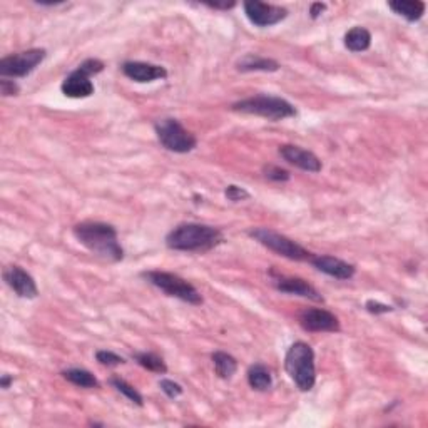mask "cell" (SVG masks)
I'll list each match as a JSON object with an SVG mask.
<instances>
[{"instance_id": "cell-7", "label": "cell", "mask_w": 428, "mask_h": 428, "mask_svg": "<svg viewBox=\"0 0 428 428\" xmlns=\"http://www.w3.org/2000/svg\"><path fill=\"white\" fill-rule=\"evenodd\" d=\"M104 71V62L99 59H87L81 64L76 71H72L64 79L61 91L66 98L71 99H86L94 94V82L91 81L92 76Z\"/></svg>"}, {"instance_id": "cell-18", "label": "cell", "mask_w": 428, "mask_h": 428, "mask_svg": "<svg viewBox=\"0 0 428 428\" xmlns=\"http://www.w3.org/2000/svg\"><path fill=\"white\" fill-rule=\"evenodd\" d=\"M388 7L395 13L407 18L408 22L420 21L425 13V2L422 0H398V2H390Z\"/></svg>"}, {"instance_id": "cell-30", "label": "cell", "mask_w": 428, "mask_h": 428, "mask_svg": "<svg viewBox=\"0 0 428 428\" xmlns=\"http://www.w3.org/2000/svg\"><path fill=\"white\" fill-rule=\"evenodd\" d=\"M366 311L371 313V315H383V313H390L393 311L392 306L385 305V303H380V301H375V300H368L366 301Z\"/></svg>"}, {"instance_id": "cell-3", "label": "cell", "mask_w": 428, "mask_h": 428, "mask_svg": "<svg viewBox=\"0 0 428 428\" xmlns=\"http://www.w3.org/2000/svg\"><path fill=\"white\" fill-rule=\"evenodd\" d=\"M284 370L301 392H310L316 383L315 352L305 342H296L288 348L284 357Z\"/></svg>"}, {"instance_id": "cell-22", "label": "cell", "mask_w": 428, "mask_h": 428, "mask_svg": "<svg viewBox=\"0 0 428 428\" xmlns=\"http://www.w3.org/2000/svg\"><path fill=\"white\" fill-rule=\"evenodd\" d=\"M62 376L72 385L81 386V388H99V380L84 368H69L62 371Z\"/></svg>"}, {"instance_id": "cell-23", "label": "cell", "mask_w": 428, "mask_h": 428, "mask_svg": "<svg viewBox=\"0 0 428 428\" xmlns=\"http://www.w3.org/2000/svg\"><path fill=\"white\" fill-rule=\"evenodd\" d=\"M132 358H134L137 365H141L142 368H146L147 371H153V374L158 375H164L168 371V366L163 358L156 353L151 352H139V353H132Z\"/></svg>"}, {"instance_id": "cell-2", "label": "cell", "mask_w": 428, "mask_h": 428, "mask_svg": "<svg viewBox=\"0 0 428 428\" xmlns=\"http://www.w3.org/2000/svg\"><path fill=\"white\" fill-rule=\"evenodd\" d=\"M224 241L221 229L208 226V224L183 223L169 231L166 236V245L173 251L204 253L219 246Z\"/></svg>"}, {"instance_id": "cell-27", "label": "cell", "mask_w": 428, "mask_h": 428, "mask_svg": "<svg viewBox=\"0 0 428 428\" xmlns=\"http://www.w3.org/2000/svg\"><path fill=\"white\" fill-rule=\"evenodd\" d=\"M159 388L163 390L166 397H169V398L181 397L183 392H184L181 385L176 383V381H173V380H168V378H164V380L159 381Z\"/></svg>"}, {"instance_id": "cell-8", "label": "cell", "mask_w": 428, "mask_h": 428, "mask_svg": "<svg viewBox=\"0 0 428 428\" xmlns=\"http://www.w3.org/2000/svg\"><path fill=\"white\" fill-rule=\"evenodd\" d=\"M250 236L255 239V241L263 245L265 248H268L270 251L276 253V255L288 258V260L293 261H310L313 258V253L305 250L301 245H298L296 241L289 239L284 234H279L273 231V229L268 228H255L251 229Z\"/></svg>"}, {"instance_id": "cell-20", "label": "cell", "mask_w": 428, "mask_h": 428, "mask_svg": "<svg viewBox=\"0 0 428 428\" xmlns=\"http://www.w3.org/2000/svg\"><path fill=\"white\" fill-rule=\"evenodd\" d=\"M248 383L256 392H268L271 386H273V376H271L268 366L261 365V363L250 366V370H248Z\"/></svg>"}, {"instance_id": "cell-31", "label": "cell", "mask_w": 428, "mask_h": 428, "mask_svg": "<svg viewBox=\"0 0 428 428\" xmlns=\"http://www.w3.org/2000/svg\"><path fill=\"white\" fill-rule=\"evenodd\" d=\"M325 11H326V4L315 2V4H311V7H310V16H311V18H318Z\"/></svg>"}, {"instance_id": "cell-25", "label": "cell", "mask_w": 428, "mask_h": 428, "mask_svg": "<svg viewBox=\"0 0 428 428\" xmlns=\"http://www.w3.org/2000/svg\"><path fill=\"white\" fill-rule=\"evenodd\" d=\"M96 360H98L103 366H119L122 363H126L122 357H119L117 353L110 352V349H99L96 353Z\"/></svg>"}, {"instance_id": "cell-15", "label": "cell", "mask_w": 428, "mask_h": 428, "mask_svg": "<svg viewBox=\"0 0 428 428\" xmlns=\"http://www.w3.org/2000/svg\"><path fill=\"white\" fill-rule=\"evenodd\" d=\"M273 283H274V288L282 293L296 294V296L308 298V300L316 301V303L325 301L318 289H316L315 287H311L310 283L305 282V279H301V278H293V276H278Z\"/></svg>"}, {"instance_id": "cell-24", "label": "cell", "mask_w": 428, "mask_h": 428, "mask_svg": "<svg viewBox=\"0 0 428 428\" xmlns=\"http://www.w3.org/2000/svg\"><path fill=\"white\" fill-rule=\"evenodd\" d=\"M109 383L112 385L119 393L124 395L127 400H131L134 405H137V407H142V405H144V398H142V395L137 392V390L131 383H127L126 380L119 378V376H112V378L109 380Z\"/></svg>"}, {"instance_id": "cell-29", "label": "cell", "mask_w": 428, "mask_h": 428, "mask_svg": "<svg viewBox=\"0 0 428 428\" xmlns=\"http://www.w3.org/2000/svg\"><path fill=\"white\" fill-rule=\"evenodd\" d=\"M18 92H21V87H18L16 81H8L6 77H2V81H0V94H2L4 98L17 96Z\"/></svg>"}, {"instance_id": "cell-21", "label": "cell", "mask_w": 428, "mask_h": 428, "mask_svg": "<svg viewBox=\"0 0 428 428\" xmlns=\"http://www.w3.org/2000/svg\"><path fill=\"white\" fill-rule=\"evenodd\" d=\"M213 365L214 371L219 378L231 380L233 375L238 371V362L236 358L229 355L226 352H214L213 353Z\"/></svg>"}, {"instance_id": "cell-4", "label": "cell", "mask_w": 428, "mask_h": 428, "mask_svg": "<svg viewBox=\"0 0 428 428\" xmlns=\"http://www.w3.org/2000/svg\"><path fill=\"white\" fill-rule=\"evenodd\" d=\"M234 112L250 114L268 119V121H283V119L296 116V109L287 99L276 96H253V98L238 100L231 105Z\"/></svg>"}, {"instance_id": "cell-19", "label": "cell", "mask_w": 428, "mask_h": 428, "mask_svg": "<svg viewBox=\"0 0 428 428\" xmlns=\"http://www.w3.org/2000/svg\"><path fill=\"white\" fill-rule=\"evenodd\" d=\"M371 45V34L365 27H353L345 35V47L352 52H365Z\"/></svg>"}, {"instance_id": "cell-28", "label": "cell", "mask_w": 428, "mask_h": 428, "mask_svg": "<svg viewBox=\"0 0 428 428\" xmlns=\"http://www.w3.org/2000/svg\"><path fill=\"white\" fill-rule=\"evenodd\" d=\"M224 196H226L229 201L239 202V201L250 199L251 195L245 190V187H239L236 184H229V186H226V190H224Z\"/></svg>"}, {"instance_id": "cell-5", "label": "cell", "mask_w": 428, "mask_h": 428, "mask_svg": "<svg viewBox=\"0 0 428 428\" xmlns=\"http://www.w3.org/2000/svg\"><path fill=\"white\" fill-rule=\"evenodd\" d=\"M142 278H146L153 287L161 289L168 296L178 298V300L195 306H199L202 303L201 293L181 276L168 273V271H144Z\"/></svg>"}, {"instance_id": "cell-6", "label": "cell", "mask_w": 428, "mask_h": 428, "mask_svg": "<svg viewBox=\"0 0 428 428\" xmlns=\"http://www.w3.org/2000/svg\"><path fill=\"white\" fill-rule=\"evenodd\" d=\"M156 136L164 149L171 151V153L186 154L191 153L197 146L196 136L191 131H187L178 119L166 117L161 119L154 124Z\"/></svg>"}, {"instance_id": "cell-26", "label": "cell", "mask_w": 428, "mask_h": 428, "mask_svg": "<svg viewBox=\"0 0 428 428\" xmlns=\"http://www.w3.org/2000/svg\"><path fill=\"white\" fill-rule=\"evenodd\" d=\"M265 171V176L270 179V181H276V183H287L289 181V173L287 171V169H282L278 168V166H266V168L263 169Z\"/></svg>"}, {"instance_id": "cell-33", "label": "cell", "mask_w": 428, "mask_h": 428, "mask_svg": "<svg viewBox=\"0 0 428 428\" xmlns=\"http://www.w3.org/2000/svg\"><path fill=\"white\" fill-rule=\"evenodd\" d=\"M12 383H13V376L12 375H2V378H0V386H2L4 390H7Z\"/></svg>"}, {"instance_id": "cell-1", "label": "cell", "mask_w": 428, "mask_h": 428, "mask_svg": "<svg viewBox=\"0 0 428 428\" xmlns=\"http://www.w3.org/2000/svg\"><path fill=\"white\" fill-rule=\"evenodd\" d=\"M72 233L82 246L105 261L117 263L124 258V250L112 224L100 221H82L74 226Z\"/></svg>"}, {"instance_id": "cell-32", "label": "cell", "mask_w": 428, "mask_h": 428, "mask_svg": "<svg viewBox=\"0 0 428 428\" xmlns=\"http://www.w3.org/2000/svg\"><path fill=\"white\" fill-rule=\"evenodd\" d=\"M204 6L209 8H221V11H228V8L236 7V2H206Z\"/></svg>"}, {"instance_id": "cell-16", "label": "cell", "mask_w": 428, "mask_h": 428, "mask_svg": "<svg viewBox=\"0 0 428 428\" xmlns=\"http://www.w3.org/2000/svg\"><path fill=\"white\" fill-rule=\"evenodd\" d=\"M310 263L323 274H328L331 278H337V279H352L357 273L355 266L333 256L313 255Z\"/></svg>"}, {"instance_id": "cell-13", "label": "cell", "mask_w": 428, "mask_h": 428, "mask_svg": "<svg viewBox=\"0 0 428 428\" xmlns=\"http://www.w3.org/2000/svg\"><path fill=\"white\" fill-rule=\"evenodd\" d=\"M279 156L289 163L294 168L303 169L308 173H320L323 164H321L320 158L316 154H313L311 151L303 149L300 146L293 144H284L279 146Z\"/></svg>"}, {"instance_id": "cell-14", "label": "cell", "mask_w": 428, "mask_h": 428, "mask_svg": "<svg viewBox=\"0 0 428 428\" xmlns=\"http://www.w3.org/2000/svg\"><path fill=\"white\" fill-rule=\"evenodd\" d=\"M122 74L134 82H153L159 79H166L168 77V71L163 66L149 62H139V61H129L122 64Z\"/></svg>"}, {"instance_id": "cell-9", "label": "cell", "mask_w": 428, "mask_h": 428, "mask_svg": "<svg viewBox=\"0 0 428 428\" xmlns=\"http://www.w3.org/2000/svg\"><path fill=\"white\" fill-rule=\"evenodd\" d=\"M45 49H29L24 52L7 55L0 61V76L2 77H27L44 61Z\"/></svg>"}, {"instance_id": "cell-17", "label": "cell", "mask_w": 428, "mask_h": 428, "mask_svg": "<svg viewBox=\"0 0 428 428\" xmlns=\"http://www.w3.org/2000/svg\"><path fill=\"white\" fill-rule=\"evenodd\" d=\"M279 64L273 59L261 57L258 54H246L236 62V69L239 72H276L279 71Z\"/></svg>"}, {"instance_id": "cell-12", "label": "cell", "mask_w": 428, "mask_h": 428, "mask_svg": "<svg viewBox=\"0 0 428 428\" xmlns=\"http://www.w3.org/2000/svg\"><path fill=\"white\" fill-rule=\"evenodd\" d=\"M4 282L21 298L32 300V298H37V294H39L35 279L25 270H22L21 266H7L4 270Z\"/></svg>"}, {"instance_id": "cell-11", "label": "cell", "mask_w": 428, "mask_h": 428, "mask_svg": "<svg viewBox=\"0 0 428 428\" xmlns=\"http://www.w3.org/2000/svg\"><path fill=\"white\" fill-rule=\"evenodd\" d=\"M300 325L303 330L310 331V333H338L342 330L337 316L323 308H308L301 311Z\"/></svg>"}, {"instance_id": "cell-10", "label": "cell", "mask_w": 428, "mask_h": 428, "mask_svg": "<svg viewBox=\"0 0 428 428\" xmlns=\"http://www.w3.org/2000/svg\"><path fill=\"white\" fill-rule=\"evenodd\" d=\"M243 7H245L248 21L256 27L276 25L288 17V11L284 7L258 2V0H248L243 4Z\"/></svg>"}]
</instances>
